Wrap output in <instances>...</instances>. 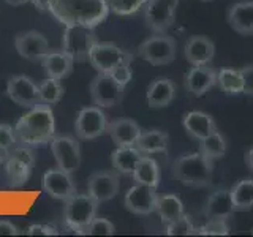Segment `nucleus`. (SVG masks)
Returning <instances> with one entry per match:
<instances>
[{
	"label": "nucleus",
	"instance_id": "1",
	"mask_svg": "<svg viewBox=\"0 0 253 237\" xmlns=\"http://www.w3.org/2000/svg\"><path fill=\"white\" fill-rule=\"evenodd\" d=\"M49 13L65 26L79 24L95 29L106 21L109 6L106 0H51Z\"/></svg>",
	"mask_w": 253,
	"mask_h": 237
},
{
	"label": "nucleus",
	"instance_id": "2",
	"mask_svg": "<svg viewBox=\"0 0 253 237\" xmlns=\"http://www.w3.org/2000/svg\"><path fill=\"white\" fill-rule=\"evenodd\" d=\"M18 144L29 147L43 146L55 136V117L49 105L37 103L24 114L14 126Z\"/></svg>",
	"mask_w": 253,
	"mask_h": 237
},
{
	"label": "nucleus",
	"instance_id": "3",
	"mask_svg": "<svg viewBox=\"0 0 253 237\" xmlns=\"http://www.w3.org/2000/svg\"><path fill=\"white\" fill-rule=\"evenodd\" d=\"M172 176L185 187H209L213 176V160L201 152L182 155L174 161Z\"/></svg>",
	"mask_w": 253,
	"mask_h": 237
},
{
	"label": "nucleus",
	"instance_id": "4",
	"mask_svg": "<svg viewBox=\"0 0 253 237\" xmlns=\"http://www.w3.org/2000/svg\"><path fill=\"white\" fill-rule=\"evenodd\" d=\"M98 202L93 198L87 195L75 193L65 201V223L70 229H73L78 234H83V231L90 225V221L97 217Z\"/></svg>",
	"mask_w": 253,
	"mask_h": 237
},
{
	"label": "nucleus",
	"instance_id": "5",
	"mask_svg": "<svg viewBox=\"0 0 253 237\" xmlns=\"http://www.w3.org/2000/svg\"><path fill=\"white\" fill-rule=\"evenodd\" d=\"M138 54L142 60L149 62L150 65L160 67L174 62L177 54L176 40L169 35L157 34L146 38L138 47Z\"/></svg>",
	"mask_w": 253,
	"mask_h": 237
},
{
	"label": "nucleus",
	"instance_id": "6",
	"mask_svg": "<svg viewBox=\"0 0 253 237\" xmlns=\"http://www.w3.org/2000/svg\"><path fill=\"white\" fill-rule=\"evenodd\" d=\"M97 41L98 40L93 29L79 26V24H71V26H65L62 38V49L68 52L75 62H84L89 60L90 49Z\"/></svg>",
	"mask_w": 253,
	"mask_h": 237
},
{
	"label": "nucleus",
	"instance_id": "7",
	"mask_svg": "<svg viewBox=\"0 0 253 237\" xmlns=\"http://www.w3.org/2000/svg\"><path fill=\"white\" fill-rule=\"evenodd\" d=\"M35 157L29 146H18L16 144L10 152H8L6 160V176L10 180V185L21 187L24 185L30 177V172L34 169Z\"/></svg>",
	"mask_w": 253,
	"mask_h": 237
},
{
	"label": "nucleus",
	"instance_id": "8",
	"mask_svg": "<svg viewBox=\"0 0 253 237\" xmlns=\"http://www.w3.org/2000/svg\"><path fill=\"white\" fill-rule=\"evenodd\" d=\"M177 6L179 0H147L142 8L147 27L155 34H165L176 21Z\"/></svg>",
	"mask_w": 253,
	"mask_h": 237
},
{
	"label": "nucleus",
	"instance_id": "9",
	"mask_svg": "<svg viewBox=\"0 0 253 237\" xmlns=\"http://www.w3.org/2000/svg\"><path fill=\"white\" fill-rule=\"evenodd\" d=\"M125 97V85L117 82L109 73H98L90 82V98L100 108L117 106Z\"/></svg>",
	"mask_w": 253,
	"mask_h": 237
},
{
	"label": "nucleus",
	"instance_id": "10",
	"mask_svg": "<svg viewBox=\"0 0 253 237\" xmlns=\"http://www.w3.org/2000/svg\"><path fill=\"white\" fill-rule=\"evenodd\" d=\"M131 54L111 43L97 41L90 49L89 62L97 70V73H111L117 65L125 62H131Z\"/></svg>",
	"mask_w": 253,
	"mask_h": 237
},
{
	"label": "nucleus",
	"instance_id": "11",
	"mask_svg": "<svg viewBox=\"0 0 253 237\" xmlns=\"http://www.w3.org/2000/svg\"><path fill=\"white\" fill-rule=\"evenodd\" d=\"M49 144L57 168L70 174L79 168V164H81V147H79L78 139L68 136V134H55Z\"/></svg>",
	"mask_w": 253,
	"mask_h": 237
},
{
	"label": "nucleus",
	"instance_id": "12",
	"mask_svg": "<svg viewBox=\"0 0 253 237\" xmlns=\"http://www.w3.org/2000/svg\"><path fill=\"white\" fill-rule=\"evenodd\" d=\"M76 136L79 139H95L108 133V118L100 106H87L79 111L75 122Z\"/></svg>",
	"mask_w": 253,
	"mask_h": 237
},
{
	"label": "nucleus",
	"instance_id": "13",
	"mask_svg": "<svg viewBox=\"0 0 253 237\" xmlns=\"http://www.w3.org/2000/svg\"><path fill=\"white\" fill-rule=\"evenodd\" d=\"M157 188L144 184H134L125 193L124 202L128 212L134 215H150L157 209Z\"/></svg>",
	"mask_w": 253,
	"mask_h": 237
},
{
	"label": "nucleus",
	"instance_id": "14",
	"mask_svg": "<svg viewBox=\"0 0 253 237\" xmlns=\"http://www.w3.org/2000/svg\"><path fill=\"white\" fill-rule=\"evenodd\" d=\"M6 95L22 108H34L40 103L38 85L26 75H16L8 79Z\"/></svg>",
	"mask_w": 253,
	"mask_h": 237
},
{
	"label": "nucleus",
	"instance_id": "15",
	"mask_svg": "<svg viewBox=\"0 0 253 237\" xmlns=\"http://www.w3.org/2000/svg\"><path fill=\"white\" fill-rule=\"evenodd\" d=\"M14 47L21 57L30 62H42L44 55L49 52L47 40L37 30L22 32L14 37Z\"/></svg>",
	"mask_w": 253,
	"mask_h": 237
},
{
	"label": "nucleus",
	"instance_id": "16",
	"mask_svg": "<svg viewBox=\"0 0 253 237\" xmlns=\"http://www.w3.org/2000/svg\"><path fill=\"white\" fill-rule=\"evenodd\" d=\"M119 188H121V180L113 171L93 172L89 177V182H87V192L98 204L117 196Z\"/></svg>",
	"mask_w": 253,
	"mask_h": 237
},
{
	"label": "nucleus",
	"instance_id": "17",
	"mask_svg": "<svg viewBox=\"0 0 253 237\" xmlns=\"http://www.w3.org/2000/svg\"><path fill=\"white\" fill-rule=\"evenodd\" d=\"M43 190L54 199L67 201L70 196L76 193L75 182L71 179V174L60 168L49 169L43 174Z\"/></svg>",
	"mask_w": 253,
	"mask_h": 237
},
{
	"label": "nucleus",
	"instance_id": "18",
	"mask_svg": "<svg viewBox=\"0 0 253 237\" xmlns=\"http://www.w3.org/2000/svg\"><path fill=\"white\" fill-rule=\"evenodd\" d=\"M217 85V70L211 65H196L185 75V89L193 97H203Z\"/></svg>",
	"mask_w": 253,
	"mask_h": 237
},
{
	"label": "nucleus",
	"instance_id": "19",
	"mask_svg": "<svg viewBox=\"0 0 253 237\" xmlns=\"http://www.w3.org/2000/svg\"><path fill=\"white\" fill-rule=\"evenodd\" d=\"M184 55L190 65H211L215 55L212 40L204 35H192L184 46Z\"/></svg>",
	"mask_w": 253,
	"mask_h": 237
},
{
	"label": "nucleus",
	"instance_id": "20",
	"mask_svg": "<svg viewBox=\"0 0 253 237\" xmlns=\"http://www.w3.org/2000/svg\"><path fill=\"white\" fill-rule=\"evenodd\" d=\"M174 98H176V85L168 78H157L147 87L146 100L149 108L152 109H162L169 106Z\"/></svg>",
	"mask_w": 253,
	"mask_h": 237
},
{
	"label": "nucleus",
	"instance_id": "21",
	"mask_svg": "<svg viewBox=\"0 0 253 237\" xmlns=\"http://www.w3.org/2000/svg\"><path fill=\"white\" fill-rule=\"evenodd\" d=\"M228 24L241 35H253V0H241L229 6Z\"/></svg>",
	"mask_w": 253,
	"mask_h": 237
},
{
	"label": "nucleus",
	"instance_id": "22",
	"mask_svg": "<svg viewBox=\"0 0 253 237\" xmlns=\"http://www.w3.org/2000/svg\"><path fill=\"white\" fill-rule=\"evenodd\" d=\"M141 133V126L133 118H117V120L108 123V134L117 147L134 146Z\"/></svg>",
	"mask_w": 253,
	"mask_h": 237
},
{
	"label": "nucleus",
	"instance_id": "23",
	"mask_svg": "<svg viewBox=\"0 0 253 237\" xmlns=\"http://www.w3.org/2000/svg\"><path fill=\"white\" fill-rule=\"evenodd\" d=\"M182 125L188 136H192L196 141L209 136L211 133L217 131V125L213 122L212 116L203 113V111H190L182 118Z\"/></svg>",
	"mask_w": 253,
	"mask_h": 237
},
{
	"label": "nucleus",
	"instance_id": "24",
	"mask_svg": "<svg viewBox=\"0 0 253 237\" xmlns=\"http://www.w3.org/2000/svg\"><path fill=\"white\" fill-rule=\"evenodd\" d=\"M204 217L208 220H215V218H223L228 220L233 217L234 204L229 190H217L215 193H212L204 205Z\"/></svg>",
	"mask_w": 253,
	"mask_h": 237
},
{
	"label": "nucleus",
	"instance_id": "25",
	"mask_svg": "<svg viewBox=\"0 0 253 237\" xmlns=\"http://www.w3.org/2000/svg\"><path fill=\"white\" fill-rule=\"evenodd\" d=\"M43 67L49 78L63 79L71 73L75 65L73 57L65 51H49L43 57Z\"/></svg>",
	"mask_w": 253,
	"mask_h": 237
},
{
	"label": "nucleus",
	"instance_id": "26",
	"mask_svg": "<svg viewBox=\"0 0 253 237\" xmlns=\"http://www.w3.org/2000/svg\"><path fill=\"white\" fill-rule=\"evenodd\" d=\"M168 142H169V136L166 131L147 130L141 133V136L138 138L134 146L144 155H154V154H166Z\"/></svg>",
	"mask_w": 253,
	"mask_h": 237
},
{
	"label": "nucleus",
	"instance_id": "27",
	"mask_svg": "<svg viewBox=\"0 0 253 237\" xmlns=\"http://www.w3.org/2000/svg\"><path fill=\"white\" fill-rule=\"evenodd\" d=\"M142 157H144V154L136 146L117 147L113 152V166L117 172L125 174V176H131Z\"/></svg>",
	"mask_w": 253,
	"mask_h": 237
},
{
	"label": "nucleus",
	"instance_id": "28",
	"mask_svg": "<svg viewBox=\"0 0 253 237\" xmlns=\"http://www.w3.org/2000/svg\"><path fill=\"white\" fill-rule=\"evenodd\" d=\"M131 176L136 184H144L157 188L160 184V166L150 155H144L136 164Z\"/></svg>",
	"mask_w": 253,
	"mask_h": 237
},
{
	"label": "nucleus",
	"instance_id": "29",
	"mask_svg": "<svg viewBox=\"0 0 253 237\" xmlns=\"http://www.w3.org/2000/svg\"><path fill=\"white\" fill-rule=\"evenodd\" d=\"M155 212L160 215L162 223L168 225L184 213V202L180 201V198L177 195H172V193L158 196Z\"/></svg>",
	"mask_w": 253,
	"mask_h": 237
},
{
	"label": "nucleus",
	"instance_id": "30",
	"mask_svg": "<svg viewBox=\"0 0 253 237\" xmlns=\"http://www.w3.org/2000/svg\"><path fill=\"white\" fill-rule=\"evenodd\" d=\"M229 192L236 212H249L253 209V179L247 177L236 182Z\"/></svg>",
	"mask_w": 253,
	"mask_h": 237
},
{
	"label": "nucleus",
	"instance_id": "31",
	"mask_svg": "<svg viewBox=\"0 0 253 237\" xmlns=\"http://www.w3.org/2000/svg\"><path fill=\"white\" fill-rule=\"evenodd\" d=\"M217 87L226 95H239L244 89L241 70L221 68L217 71Z\"/></svg>",
	"mask_w": 253,
	"mask_h": 237
},
{
	"label": "nucleus",
	"instance_id": "32",
	"mask_svg": "<svg viewBox=\"0 0 253 237\" xmlns=\"http://www.w3.org/2000/svg\"><path fill=\"white\" fill-rule=\"evenodd\" d=\"M226 149H228L226 139L218 131H213L209 136H206L200 141V152L204 154L206 157H209L213 161L223 158L226 154Z\"/></svg>",
	"mask_w": 253,
	"mask_h": 237
},
{
	"label": "nucleus",
	"instance_id": "33",
	"mask_svg": "<svg viewBox=\"0 0 253 237\" xmlns=\"http://www.w3.org/2000/svg\"><path fill=\"white\" fill-rule=\"evenodd\" d=\"M63 85L60 82V79H54V78H47L38 85V95H40V103H44V105H55L59 103L63 97Z\"/></svg>",
	"mask_w": 253,
	"mask_h": 237
},
{
	"label": "nucleus",
	"instance_id": "34",
	"mask_svg": "<svg viewBox=\"0 0 253 237\" xmlns=\"http://www.w3.org/2000/svg\"><path fill=\"white\" fill-rule=\"evenodd\" d=\"M147 0H106L109 11L117 16H133L144 8Z\"/></svg>",
	"mask_w": 253,
	"mask_h": 237
},
{
	"label": "nucleus",
	"instance_id": "35",
	"mask_svg": "<svg viewBox=\"0 0 253 237\" xmlns=\"http://www.w3.org/2000/svg\"><path fill=\"white\" fill-rule=\"evenodd\" d=\"M166 234L168 236H190L195 234V226L192 223V218L185 213H182L179 218H176L171 223L166 225Z\"/></svg>",
	"mask_w": 253,
	"mask_h": 237
},
{
	"label": "nucleus",
	"instance_id": "36",
	"mask_svg": "<svg viewBox=\"0 0 253 237\" xmlns=\"http://www.w3.org/2000/svg\"><path fill=\"white\" fill-rule=\"evenodd\" d=\"M116 233V226L106 218H97L95 217L90 225L87 226L83 234L84 236H113Z\"/></svg>",
	"mask_w": 253,
	"mask_h": 237
},
{
	"label": "nucleus",
	"instance_id": "37",
	"mask_svg": "<svg viewBox=\"0 0 253 237\" xmlns=\"http://www.w3.org/2000/svg\"><path fill=\"white\" fill-rule=\"evenodd\" d=\"M196 234H200V236H228L229 234L228 220H223V218L208 220V223L198 229Z\"/></svg>",
	"mask_w": 253,
	"mask_h": 237
},
{
	"label": "nucleus",
	"instance_id": "38",
	"mask_svg": "<svg viewBox=\"0 0 253 237\" xmlns=\"http://www.w3.org/2000/svg\"><path fill=\"white\" fill-rule=\"evenodd\" d=\"M16 144H18V138H16L14 128L6 123H0V150L10 152Z\"/></svg>",
	"mask_w": 253,
	"mask_h": 237
},
{
	"label": "nucleus",
	"instance_id": "39",
	"mask_svg": "<svg viewBox=\"0 0 253 237\" xmlns=\"http://www.w3.org/2000/svg\"><path fill=\"white\" fill-rule=\"evenodd\" d=\"M111 76H113L117 82H121L122 85L126 87V84H128L131 81V68H130V62H125V63H121V65H117L113 71L109 73Z\"/></svg>",
	"mask_w": 253,
	"mask_h": 237
},
{
	"label": "nucleus",
	"instance_id": "40",
	"mask_svg": "<svg viewBox=\"0 0 253 237\" xmlns=\"http://www.w3.org/2000/svg\"><path fill=\"white\" fill-rule=\"evenodd\" d=\"M241 75H242V79H244L242 93L249 95V97H253V63L241 68Z\"/></svg>",
	"mask_w": 253,
	"mask_h": 237
},
{
	"label": "nucleus",
	"instance_id": "41",
	"mask_svg": "<svg viewBox=\"0 0 253 237\" xmlns=\"http://www.w3.org/2000/svg\"><path fill=\"white\" fill-rule=\"evenodd\" d=\"M29 236H57L59 231L49 225H30L27 228Z\"/></svg>",
	"mask_w": 253,
	"mask_h": 237
},
{
	"label": "nucleus",
	"instance_id": "42",
	"mask_svg": "<svg viewBox=\"0 0 253 237\" xmlns=\"http://www.w3.org/2000/svg\"><path fill=\"white\" fill-rule=\"evenodd\" d=\"M19 231L11 221L0 220V236H18Z\"/></svg>",
	"mask_w": 253,
	"mask_h": 237
},
{
	"label": "nucleus",
	"instance_id": "43",
	"mask_svg": "<svg viewBox=\"0 0 253 237\" xmlns=\"http://www.w3.org/2000/svg\"><path fill=\"white\" fill-rule=\"evenodd\" d=\"M35 5V8H38L40 11H49L51 6V0H32Z\"/></svg>",
	"mask_w": 253,
	"mask_h": 237
},
{
	"label": "nucleus",
	"instance_id": "44",
	"mask_svg": "<svg viewBox=\"0 0 253 237\" xmlns=\"http://www.w3.org/2000/svg\"><path fill=\"white\" fill-rule=\"evenodd\" d=\"M245 164H247V168L253 172V147H250L247 152H245Z\"/></svg>",
	"mask_w": 253,
	"mask_h": 237
},
{
	"label": "nucleus",
	"instance_id": "45",
	"mask_svg": "<svg viewBox=\"0 0 253 237\" xmlns=\"http://www.w3.org/2000/svg\"><path fill=\"white\" fill-rule=\"evenodd\" d=\"M5 2H6L8 5H13V6H19V5H24V3L30 2V0H5Z\"/></svg>",
	"mask_w": 253,
	"mask_h": 237
},
{
	"label": "nucleus",
	"instance_id": "46",
	"mask_svg": "<svg viewBox=\"0 0 253 237\" xmlns=\"http://www.w3.org/2000/svg\"><path fill=\"white\" fill-rule=\"evenodd\" d=\"M201 2H212V0H201Z\"/></svg>",
	"mask_w": 253,
	"mask_h": 237
}]
</instances>
